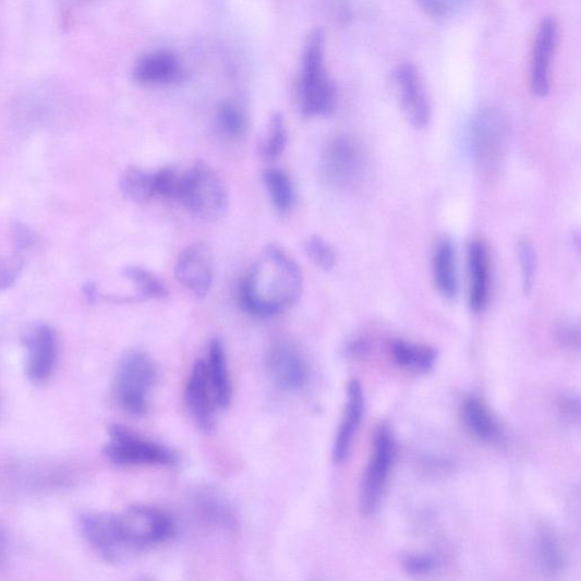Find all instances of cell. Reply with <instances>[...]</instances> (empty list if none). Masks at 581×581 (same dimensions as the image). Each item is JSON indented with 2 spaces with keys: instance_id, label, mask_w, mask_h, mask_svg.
Wrapping results in <instances>:
<instances>
[{
  "instance_id": "cell-31",
  "label": "cell",
  "mask_w": 581,
  "mask_h": 581,
  "mask_svg": "<svg viewBox=\"0 0 581 581\" xmlns=\"http://www.w3.org/2000/svg\"><path fill=\"white\" fill-rule=\"evenodd\" d=\"M183 173L174 169H161L154 173V193L164 199L179 201Z\"/></svg>"
},
{
  "instance_id": "cell-26",
  "label": "cell",
  "mask_w": 581,
  "mask_h": 581,
  "mask_svg": "<svg viewBox=\"0 0 581 581\" xmlns=\"http://www.w3.org/2000/svg\"><path fill=\"white\" fill-rule=\"evenodd\" d=\"M288 144V130L285 118L274 114L258 146L261 156L265 159L279 158Z\"/></svg>"
},
{
  "instance_id": "cell-7",
  "label": "cell",
  "mask_w": 581,
  "mask_h": 581,
  "mask_svg": "<svg viewBox=\"0 0 581 581\" xmlns=\"http://www.w3.org/2000/svg\"><path fill=\"white\" fill-rule=\"evenodd\" d=\"M396 457V441L389 426L380 424L374 435V451L359 492V508L364 516L378 509Z\"/></svg>"
},
{
  "instance_id": "cell-22",
  "label": "cell",
  "mask_w": 581,
  "mask_h": 581,
  "mask_svg": "<svg viewBox=\"0 0 581 581\" xmlns=\"http://www.w3.org/2000/svg\"><path fill=\"white\" fill-rule=\"evenodd\" d=\"M264 184L275 210L289 214L295 205V191L288 173L280 169H268L264 172Z\"/></svg>"
},
{
  "instance_id": "cell-17",
  "label": "cell",
  "mask_w": 581,
  "mask_h": 581,
  "mask_svg": "<svg viewBox=\"0 0 581 581\" xmlns=\"http://www.w3.org/2000/svg\"><path fill=\"white\" fill-rule=\"evenodd\" d=\"M469 304L475 313L483 312L489 299V257L485 243L470 242L468 247Z\"/></svg>"
},
{
  "instance_id": "cell-15",
  "label": "cell",
  "mask_w": 581,
  "mask_h": 581,
  "mask_svg": "<svg viewBox=\"0 0 581 581\" xmlns=\"http://www.w3.org/2000/svg\"><path fill=\"white\" fill-rule=\"evenodd\" d=\"M182 74L181 62L177 55L168 49L152 51L133 69V77L145 86L169 85L180 78Z\"/></svg>"
},
{
  "instance_id": "cell-34",
  "label": "cell",
  "mask_w": 581,
  "mask_h": 581,
  "mask_svg": "<svg viewBox=\"0 0 581 581\" xmlns=\"http://www.w3.org/2000/svg\"><path fill=\"white\" fill-rule=\"evenodd\" d=\"M406 570L413 574H423L434 570L436 562L427 556H409L404 559Z\"/></svg>"
},
{
  "instance_id": "cell-30",
  "label": "cell",
  "mask_w": 581,
  "mask_h": 581,
  "mask_svg": "<svg viewBox=\"0 0 581 581\" xmlns=\"http://www.w3.org/2000/svg\"><path fill=\"white\" fill-rule=\"evenodd\" d=\"M519 259L522 275V288L525 294L533 291L537 270V256L534 244L528 238L519 242Z\"/></svg>"
},
{
  "instance_id": "cell-4",
  "label": "cell",
  "mask_w": 581,
  "mask_h": 581,
  "mask_svg": "<svg viewBox=\"0 0 581 581\" xmlns=\"http://www.w3.org/2000/svg\"><path fill=\"white\" fill-rule=\"evenodd\" d=\"M178 202L198 219L216 221L228 211L229 192L211 166L198 160L183 173Z\"/></svg>"
},
{
  "instance_id": "cell-25",
  "label": "cell",
  "mask_w": 581,
  "mask_h": 581,
  "mask_svg": "<svg viewBox=\"0 0 581 581\" xmlns=\"http://www.w3.org/2000/svg\"><path fill=\"white\" fill-rule=\"evenodd\" d=\"M463 419L469 429L481 439L492 440L499 434V426L492 414L484 403L475 397H470L464 401Z\"/></svg>"
},
{
  "instance_id": "cell-29",
  "label": "cell",
  "mask_w": 581,
  "mask_h": 581,
  "mask_svg": "<svg viewBox=\"0 0 581 581\" xmlns=\"http://www.w3.org/2000/svg\"><path fill=\"white\" fill-rule=\"evenodd\" d=\"M304 253L322 270L329 271L336 266L337 255L334 246L319 235H312L304 242Z\"/></svg>"
},
{
  "instance_id": "cell-27",
  "label": "cell",
  "mask_w": 581,
  "mask_h": 581,
  "mask_svg": "<svg viewBox=\"0 0 581 581\" xmlns=\"http://www.w3.org/2000/svg\"><path fill=\"white\" fill-rule=\"evenodd\" d=\"M538 560L544 572L559 573L564 569L565 555L562 547L550 531H543L538 538Z\"/></svg>"
},
{
  "instance_id": "cell-11",
  "label": "cell",
  "mask_w": 581,
  "mask_h": 581,
  "mask_svg": "<svg viewBox=\"0 0 581 581\" xmlns=\"http://www.w3.org/2000/svg\"><path fill=\"white\" fill-rule=\"evenodd\" d=\"M178 281L198 299H205L213 285L214 259L211 249L197 242L184 249L175 265Z\"/></svg>"
},
{
  "instance_id": "cell-28",
  "label": "cell",
  "mask_w": 581,
  "mask_h": 581,
  "mask_svg": "<svg viewBox=\"0 0 581 581\" xmlns=\"http://www.w3.org/2000/svg\"><path fill=\"white\" fill-rule=\"evenodd\" d=\"M217 125L229 137H239L246 130V118L241 108L223 102L217 109Z\"/></svg>"
},
{
  "instance_id": "cell-13",
  "label": "cell",
  "mask_w": 581,
  "mask_h": 581,
  "mask_svg": "<svg viewBox=\"0 0 581 581\" xmlns=\"http://www.w3.org/2000/svg\"><path fill=\"white\" fill-rule=\"evenodd\" d=\"M26 350L25 372L35 383L47 380L58 358V343L53 330L46 324L33 326L24 338Z\"/></svg>"
},
{
  "instance_id": "cell-1",
  "label": "cell",
  "mask_w": 581,
  "mask_h": 581,
  "mask_svg": "<svg viewBox=\"0 0 581 581\" xmlns=\"http://www.w3.org/2000/svg\"><path fill=\"white\" fill-rule=\"evenodd\" d=\"M302 273L293 258L278 245H267L240 288L243 308L269 318L294 306L302 293Z\"/></svg>"
},
{
  "instance_id": "cell-21",
  "label": "cell",
  "mask_w": 581,
  "mask_h": 581,
  "mask_svg": "<svg viewBox=\"0 0 581 581\" xmlns=\"http://www.w3.org/2000/svg\"><path fill=\"white\" fill-rule=\"evenodd\" d=\"M395 362L409 371L416 373L429 372L436 362V352L434 349L397 340L391 346Z\"/></svg>"
},
{
  "instance_id": "cell-16",
  "label": "cell",
  "mask_w": 581,
  "mask_h": 581,
  "mask_svg": "<svg viewBox=\"0 0 581 581\" xmlns=\"http://www.w3.org/2000/svg\"><path fill=\"white\" fill-rule=\"evenodd\" d=\"M364 410L362 384L352 379L348 385L347 406L334 447V459L337 463H342L348 458L356 429L363 421Z\"/></svg>"
},
{
  "instance_id": "cell-6",
  "label": "cell",
  "mask_w": 581,
  "mask_h": 581,
  "mask_svg": "<svg viewBox=\"0 0 581 581\" xmlns=\"http://www.w3.org/2000/svg\"><path fill=\"white\" fill-rule=\"evenodd\" d=\"M105 455L113 463L124 467H169L179 461L173 449L121 425L108 428Z\"/></svg>"
},
{
  "instance_id": "cell-36",
  "label": "cell",
  "mask_w": 581,
  "mask_h": 581,
  "mask_svg": "<svg viewBox=\"0 0 581 581\" xmlns=\"http://www.w3.org/2000/svg\"><path fill=\"white\" fill-rule=\"evenodd\" d=\"M368 342L364 339H353L349 341L346 346V354L349 356H359L363 355L368 351Z\"/></svg>"
},
{
  "instance_id": "cell-3",
  "label": "cell",
  "mask_w": 581,
  "mask_h": 581,
  "mask_svg": "<svg viewBox=\"0 0 581 581\" xmlns=\"http://www.w3.org/2000/svg\"><path fill=\"white\" fill-rule=\"evenodd\" d=\"M337 101V88L325 63V35L317 29L310 36L302 53L299 106L304 117L322 118L334 113Z\"/></svg>"
},
{
  "instance_id": "cell-12",
  "label": "cell",
  "mask_w": 581,
  "mask_h": 581,
  "mask_svg": "<svg viewBox=\"0 0 581 581\" xmlns=\"http://www.w3.org/2000/svg\"><path fill=\"white\" fill-rule=\"evenodd\" d=\"M559 41V25L555 17L542 20L536 34L531 65V87L538 97L550 92L552 64Z\"/></svg>"
},
{
  "instance_id": "cell-33",
  "label": "cell",
  "mask_w": 581,
  "mask_h": 581,
  "mask_svg": "<svg viewBox=\"0 0 581 581\" xmlns=\"http://www.w3.org/2000/svg\"><path fill=\"white\" fill-rule=\"evenodd\" d=\"M23 267L20 255L12 258H0V291L11 288L17 280Z\"/></svg>"
},
{
  "instance_id": "cell-14",
  "label": "cell",
  "mask_w": 581,
  "mask_h": 581,
  "mask_svg": "<svg viewBox=\"0 0 581 581\" xmlns=\"http://www.w3.org/2000/svg\"><path fill=\"white\" fill-rule=\"evenodd\" d=\"M185 401L189 412L205 433L213 431L217 407L208 379L205 361L193 364L185 385Z\"/></svg>"
},
{
  "instance_id": "cell-38",
  "label": "cell",
  "mask_w": 581,
  "mask_h": 581,
  "mask_svg": "<svg viewBox=\"0 0 581 581\" xmlns=\"http://www.w3.org/2000/svg\"><path fill=\"white\" fill-rule=\"evenodd\" d=\"M4 540L2 534H0V559L4 556Z\"/></svg>"
},
{
  "instance_id": "cell-20",
  "label": "cell",
  "mask_w": 581,
  "mask_h": 581,
  "mask_svg": "<svg viewBox=\"0 0 581 581\" xmlns=\"http://www.w3.org/2000/svg\"><path fill=\"white\" fill-rule=\"evenodd\" d=\"M434 279L443 298L453 300L458 294L455 246L450 239H441L434 255Z\"/></svg>"
},
{
  "instance_id": "cell-2",
  "label": "cell",
  "mask_w": 581,
  "mask_h": 581,
  "mask_svg": "<svg viewBox=\"0 0 581 581\" xmlns=\"http://www.w3.org/2000/svg\"><path fill=\"white\" fill-rule=\"evenodd\" d=\"M109 525L118 564L169 541L175 534V522L168 512L144 505L110 513Z\"/></svg>"
},
{
  "instance_id": "cell-35",
  "label": "cell",
  "mask_w": 581,
  "mask_h": 581,
  "mask_svg": "<svg viewBox=\"0 0 581 581\" xmlns=\"http://www.w3.org/2000/svg\"><path fill=\"white\" fill-rule=\"evenodd\" d=\"M15 244L20 253L31 249L34 244V234L24 226H17L15 229Z\"/></svg>"
},
{
  "instance_id": "cell-32",
  "label": "cell",
  "mask_w": 581,
  "mask_h": 581,
  "mask_svg": "<svg viewBox=\"0 0 581 581\" xmlns=\"http://www.w3.org/2000/svg\"><path fill=\"white\" fill-rule=\"evenodd\" d=\"M472 0H417L420 8L431 17L445 20L464 10Z\"/></svg>"
},
{
  "instance_id": "cell-19",
  "label": "cell",
  "mask_w": 581,
  "mask_h": 581,
  "mask_svg": "<svg viewBox=\"0 0 581 581\" xmlns=\"http://www.w3.org/2000/svg\"><path fill=\"white\" fill-rule=\"evenodd\" d=\"M205 363L217 407L228 408L232 400L233 386L226 348L219 339L210 341Z\"/></svg>"
},
{
  "instance_id": "cell-9",
  "label": "cell",
  "mask_w": 581,
  "mask_h": 581,
  "mask_svg": "<svg viewBox=\"0 0 581 581\" xmlns=\"http://www.w3.org/2000/svg\"><path fill=\"white\" fill-rule=\"evenodd\" d=\"M265 367L271 382L283 391L294 392L306 385L308 365L298 349L288 340L274 341L265 353Z\"/></svg>"
},
{
  "instance_id": "cell-24",
  "label": "cell",
  "mask_w": 581,
  "mask_h": 581,
  "mask_svg": "<svg viewBox=\"0 0 581 581\" xmlns=\"http://www.w3.org/2000/svg\"><path fill=\"white\" fill-rule=\"evenodd\" d=\"M120 189L129 201L145 204L155 196L154 173L130 166L121 175Z\"/></svg>"
},
{
  "instance_id": "cell-5",
  "label": "cell",
  "mask_w": 581,
  "mask_h": 581,
  "mask_svg": "<svg viewBox=\"0 0 581 581\" xmlns=\"http://www.w3.org/2000/svg\"><path fill=\"white\" fill-rule=\"evenodd\" d=\"M157 373L155 362L143 351L132 350L121 359L114 382L116 397L132 416L142 417L148 412Z\"/></svg>"
},
{
  "instance_id": "cell-23",
  "label": "cell",
  "mask_w": 581,
  "mask_h": 581,
  "mask_svg": "<svg viewBox=\"0 0 581 581\" xmlns=\"http://www.w3.org/2000/svg\"><path fill=\"white\" fill-rule=\"evenodd\" d=\"M122 274L135 288L134 300H161L169 296V290L159 276L147 268L129 266Z\"/></svg>"
},
{
  "instance_id": "cell-8",
  "label": "cell",
  "mask_w": 581,
  "mask_h": 581,
  "mask_svg": "<svg viewBox=\"0 0 581 581\" xmlns=\"http://www.w3.org/2000/svg\"><path fill=\"white\" fill-rule=\"evenodd\" d=\"M365 168L364 156L350 137L338 136L324 148L320 158L322 177L336 187H349L361 180Z\"/></svg>"
},
{
  "instance_id": "cell-18",
  "label": "cell",
  "mask_w": 581,
  "mask_h": 581,
  "mask_svg": "<svg viewBox=\"0 0 581 581\" xmlns=\"http://www.w3.org/2000/svg\"><path fill=\"white\" fill-rule=\"evenodd\" d=\"M506 132V121L500 112L486 108L474 118L472 135L480 159L487 161L497 153Z\"/></svg>"
},
{
  "instance_id": "cell-37",
  "label": "cell",
  "mask_w": 581,
  "mask_h": 581,
  "mask_svg": "<svg viewBox=\"0 0 581 581\" xmlns=\"http://www.w3.org/2000/svg\"><path fill=\"white\" fill-rule=\"evenodd\" d=\"M83 293H85V296L90 301L95 302L99 299L100 294L97 289V287L94 283H88L83 288Z\"/></svg>"
},
{
  "instance_id": "cell-10",
  "label": "cell",
  "mask_w": 581,
  "mask_h": 581,
  "mask_svg": "<svg viewBox=\"0 0 581 581\" xmlns=\"http://www.w3.org/2000/svg\"><path fill=\"white\" fill-rule=\"evenodd\" d=\"M394 82L409 123L414 129H425L431 122L432 109L417 68L411 63L400 64L394 73Z\"/></svg>"
}]
</instances>
